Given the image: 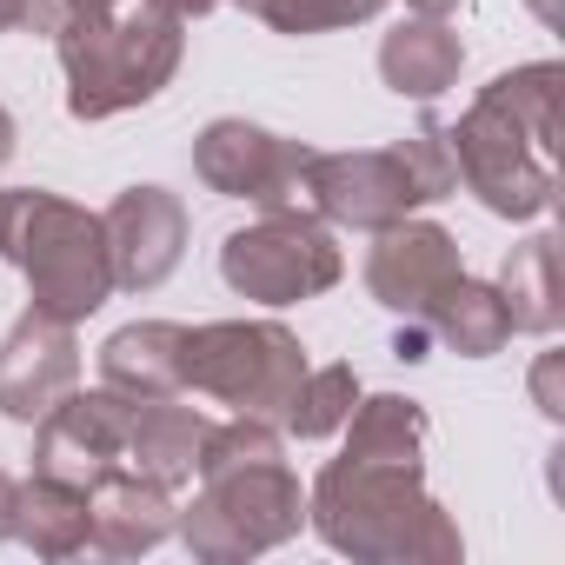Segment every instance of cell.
Segmentation results:
<instances>
[{
	"mask_svg": "<svg viewBox=\"0 0 565 565\" xmlns=\"http://www.w3.org/2000/svg\"><path fill=\"white\" fill-rule=\"evenodd\" d=\"M558 61H532L512 74H492L479 100L446 127L459 186L492 213V220H545L558 173Z\"/></svg>",
	"mask_w": 565,
	"mask_h": 565,
	"instance_id": "obj_1",
	"label": "cell"
},
{
	"mask_svg": "<svg viewBox=\"0 0 565 565\" xmlns=\"http://www.w3.org/2000/svg\"><path fill=\"white\" fill-rule=\"evenodd\" d=\"M307 525L360 565H459V519L426 492V466L327 459L307 486Z\"/></svg>",
	"mask_w": 565,
	"mask_h": 565,
	"instance_id": "obj_2",
	"label": "cell"
},
{
	"mask_svg": "<svg viewBox=\"0 0 565 565\" xmlns=\"http://www.w3.org/2000/svg\"><path fill=\"white\" fill-rule=\"evenodd\" d=\"M54 54L67 81V114L94 127L173 87L186 61V21L147 8V0H120V8H100V14H67L54 28Z\"/></svg>",
	"mask_w": 565,
	"mask_h": 565,
	"instance_id": "obj_3",
	"label": "cell"
},
{
	"mask_svg": "<svg viewBox=\"0 0 565 565\" xmlns=\"http://www.w3.org/2000/svg\"><path fill=\"white\" fill-rule=\"evenodd\" d=\"M0 259L28 279V307L47 320H94L114 300V259L100 213L47 193V186H0Z\"/></svg>",
	"mask_w": 565,
	"mask_h": 565,
	"instance_id": "obj_4",
	"label": "cell"
},
{
	"mask_svg": "<svg viewBox=\"0 0 565 565\" xmlns=\"http://www.w3.org/2000/svg\"><path fill=\"white\" fill-rule=\"evenodd\" d=\"M459 193V167L446 147V127L426 120L419 134L393 147H353V153H313L307 160V213L347 233H380L419 206H439Z\"/></svg>",
	"mask_w": 565,
	"mask_h": 565,
	"instance_id": "obj_5",
	"label": "cell"
},
{
	"mask_svg": "<svg viewBox=\"0 0 565 565\" xmlns=\"http://www.w3.org/2000/svg\"><path fill=\"white\" fill-rule=\"evenodd\" d=\"M300 525H307V486L287 459L200 472L193 505L173 512V539L206 565H246L273 545L300 539Z\"/></svg>",
	"mask_w": 565,
	"mask_h": 565,
	"instance_id": "obj_6",
	"label": "cell"
},
{
	"mask_svg": "<svg viewBox=\"0 0 565 565\" xmlns=\"http://www.w3.org/2000/svg\"><path fill=\"white\" fill-rule=\"evenodd\" d=\"M307 366L313 360H307L294 327H279V320H206V327H186L180 393H200L226 413L279 426L294 386L307 380Z\"/></svg>",
	"mask_w": 565,
	"mask_h": 565,
	"instance_id": "obj_7",
	"label": "cell"
},
{
	"mask_svg": "<svg viewBox=\"0 0 565 565\" xmlns=\"http://www.w3.org/2000/svg\"><path fill=\"white\" fill-rule=\"evenodd\" d=\"M347 273V246L333 239V226L320 213H259L253 226H233L220 239V279L226 294L253 300V307H300L340 287Z\"/></svg>",
	"mask_w": 565,
	"mask_h": 565,
	"instance_id": "obj_8",
	"label": "cell"
},
{
	"mask_svg": "<svg viewBox=\"0 0 565 565\" xmlns=\"http://www.w3.org/2000/svg\"><path fill=\"white\" fill-rule=\"evenodd\" d=\"M307 160L313 147L307 140H287V134H266L239 114H220L193 134V173L206 193L220 200H246L259 213H307Z\"/></svg>",
	"mask_w": 565,
	"mask_h": 565,
	"instance_id": "obj_9",
	"label": "cell"
},
{
	"mask_svg": "<svg viewBox=\"0 0 565 565\" xmlns=\"http://www.w3.org/2000/svg\"><path fill=\"white\" fill-rule=\"evenodd\" d=\"M127 426H134V399L114 386L94 393H67L61 406H47L34 419V472L67 479V486H94L100 472H114L127 459Z\"/></svg>",
	"mask_w": 565,
	"mask_h": 565,
	"instance_id": "obj_10",
	"label": "cell"
},
{
	"mask_svg": "<svg viewBox=\"0 0 565 565\" xmlns=\"http://www.w3.org/2000/svg\"><path fill=\"white\" fill-rule=\"evenodd\" d=\"M360 273H366V294H373L386 313H399V320H426L433 300L466 273V259H459V239H452L439 220L406 213V220H393V226L373 233Z\"/></svg>",
	"mask_w": 565,
	"mask_h": 565,
	"instance_id": "obj_11",
	"label": "cell"
},
{
	"mask_svg": "<svg viewBox=\"0 0 565 565\" xmlns=\"http://www.w3.org/2000/svg\"><path fill=\"white\" fill-rule=\"evenodd\" d=\"M107 259H114V294H153L186 259V200L167 186H127L100 213Z\"/></svg>",
	"mask_w": 565,
	"mask_h": 565,
	"instance_id": "obj_12",
	"label": "cell"
},
{
	"mask_svg": "<svg viewBox=\"0 0 565 565\" xmlns=\"http://www.w3.org/2000/svg\"><path fill=\"white\" fill-rule=\"evenodd\" d=\"M74 386H81V340H74V327L28 307L8 327V340H0V419L34 426Z\"/></svg>",
	"mask_w": 565,
	"mask_h": 565,
	"instance_id": "obj_13",
	"label": "cell"
},
{
	"mask_svg": "<svg viewBox=\"0 0 565 565\" xmlns=\"http://www.w3.org/2000/svg\"><path fill=\"white\" fill-rule=\"evenodd\" d=\"M173 492L140 479L127 459L87 486V552L100 558H140L173 539Z\"/></svg>",
	"mask_w": 565,
	"mask_h": 565,
	"instance_id": "obj_14",
	"label": "cell"
},
{
	"mask_svg": "<svg viewBox=\"0 0 565 565\" xmlns=\"http://www.w3.org/2000/svg\"><path fill=\"white\" fill-rule=\"evenodd\" d=\"M213 419L200 406H180V393L167 399H134V426H127V466L167 492L200 479V446H206Z\"/></svg>",
	"mask_w": 565,
	"mask_h": 565,
	"instance_id": "obj_15",
	"label": "cell"
},
{
	"mask_svg": "<svg viewBox=\"0 0 565 565\" xmlns=\"http://www.w3.org/2000/svg\"><path fill=\"white\" fill-rule=\"evenodd\" d=\"M466 74V41L452 34V21H433V14H406L386 41H380V81L386 94L399 100H439L452 94Z\"/></svg>",
	"mask_w": 565,
	"mask_h": 565,
	"instance_id": "obj_16",
	"label": "cell"
},
{
	"mask_svg": "<svg viewBox=\"0 0 565 565\" xmlns=\"http://www.w3.org/2000/svg\"><path fill=\"white\" fill-rule=\"evenodd\" d=\"M180 347H186V327H173V320H134V327L107 333V347H100V386H114L127 399H167V393H180Z\"/></svg>",
	"mask_w": 565,
	"mask_h": 565,
	"instance_id": "obj_17",
	"label": "cell"
},
{
	"mask_svg": "<svg viewBox=\"0 0 565 565\" xmlns=\"http://www.w3.org/2000/svg\"><path fill=\"white\" fill-rule=\"evenodd\" d=\"M426 333H433L446 353H459V360H492V353H505V347H512V313H505V300H499L492 279L459 273L452 287L433 300Z\"/></svg>",
	"mask_w": 565,
	"mask_h": 565,
	"instance_id": "obj_18",
	"label": "cell"
},
{
	"mask_svg": "<svg viewBox=\"0 0 565 565\" xmlns=\"http://www.w3.org/2000/svg\"><path fill=\"white\" fill-rule=\"evenodd\" d=\"M499 300L512 313V333H532V340H552L558 320H565V300H558V239L552 233H532L519 239L505 259H499Z\"/></svg>",
	"mask_w": 565,
	"mask_h": 565,
	"instance_id": "obj_19",
	"label": "cell"
},
{
	"mask_svg": "<svg viewBox=\"0 0 565 565\" xmlns=\"http://www.w3.org/2000/svg\"><path fill=\"white\" fill-rule=\"evenodd\" d=\"M14 539L34 552V558H81L87 552V492L67 486V479H47V472H28L21 479V519H14Z\"/></svg>",
	"mask_w": 565,
	"mask_h": 565,
	"instance_id": "obj_20",
	"label": "cell"
},
{
	"mask_svg": "<svg viewBox=\"0 0 565 565\" xmlns=\"http://www.w3.org/2000/svg\"><path fill=\"white\" fill-rule=\"evenodd\" d=\"M347 459H393V466H426V406L406 393H360L347 413Z\"/></svg>",
	"mask_w": 565,
	"mask_h": 565,
	"instance_id": "obj_21",
	"label": "cell"
},
{
	"mask_svg": "<svg viewBox=\"0 0 565 565\" xmlns=\"http://www.w3.org/2000/svg\"><path fill=\"white\" fill-rule=\"evenodd\" d=\"M360 373L347 366V360H333V366H307V380L294 386V399H287V419H279V433H294V439H333L340 426H347V413L360 406Z\"/></svg>",
	"mask_w": 565,
	"mask_h": 565,
	"instance_id": "obj_22",
	"label": "cell"
},
{
	"mask_svg": "<svg viewBox=\"0 0 565 565\" xmlns=\"http://www.w3.org/2000/svg\"><path fill=\"white\" fill-rule=\"evenodd\" d=\"M386 8H393V0H259V14H253V21H266L273 34L307 41V34L366 28V21H380Z\"/></svg>",
	"mask_w": 565,
	"mask_h": 565,
	"instance_id": "obj_23",
	"label": "cell"
},
{
	"mask_svg": "<svg viewBox=\"0 0 565 565\" xmlns=\"http://www.w3.org/2000/svg\"><path fill=\"white\" fill-rule=\"evenodd\" d=\"M14 519H21V479L0 472V545H14Z\"/></svg>",
	"mask_w": 565,
	"mask_h": 565,
	"instance_id": "obj_24",
	"label": "cell"
},
{
	"mask_svg": "<svg viewBox=\"0 0 565 565\" xmlns=\"http://www.w3.org/2000/svg\"><path fill=\"white\" fill-rule=\"evenodd\" d=\"M147 8H160V14H173V21L193 28V21H206L213 8H226V0H147Z\"/></svg>",
	"mask_w": 565,
	"mask_h": 565,
	"instance_id": "obj_25",
	"label": "cell"
},
{
	"mask_svg": "<svg viewBox=\"0 0 565 565\" xmlns=\"http://www.w3.org/2000/svg\"><path fill=\"white\" fill-rule=\"evenodd\" d=\"M532 393H539V413H545V419H558V413H565V399L552 393V353L539 360V373H532Z\"/></svg>",
	"mask_w": 565,
	"mask_h": 565,
	"instance_id": "obj_26",
	"label": "cell"
},
{
	"mask_svg": "<svg viewBox=\"0 0 565 565\" xmlns=\"http://www.w3.org/2000/svg\"><path fill=\"white\" fill-rule=\"evenodd\" d=\"M0 34H28V0H0Z\"/></svg>",
	"mask_w": 565,
	"mask_h": 565,
	"instance_id": "obj_27",
	"label": "cell"
},
{
	"mask_svg": "<svg viewBox=\"0 0 565 565\" xmlns=\"http://www.w3.org/2000/svg\"><path fill=\"white\" fill-rule=\"evenodd\" d=\"M406 14H433V21H452L459 0H406Z\"/></svg>",
	"mask_w": 565,
	"mask_h": 565,
	"instance_id": "obj_28",
	"label": "cell"
},
{
	"mask_svg": "<svg viewBox=\"0 0 565 565\" xmlns=\"http://www.w3.org/2000/svg\"><path fill=\"white\" fill-rule=\"evenodd\" d=\"M8 160H14V114L0 107V167H8Z\"/></svg>",
	"mask_w": 565,
	"mask_h": 565,
	"instance_id": "obj_29",
	"label": "cell"
},
{
	"mask_svg": "<svg viewBox=\"0 0 565 565\" xmlns=\"http://www.w3.org/2000/svg\"><path fill=\"white\" fill-rule=\"evenodd\" d=\"M67 14H100V8H120V0H61Z\"/></svg>",
	"mask_w": 565,
	"mask_h": 565,
	"instance_id": "obj_30",
	"label": "cell"
},
{
	"mask_svg": "<svg viewBox=\"0 0 565 565\" xmlns=\"http://www.w3.org/2000/svg\"><path fill=\"white\" fill-rule=\"evenodd\" d=\"M525 8H532V14H539L545 28H558V0H525Z\"/></svg>",
	"mask_w": 565,
	"mask_h": 565,
	"instance_id": "obj_31",
	"label": "cell"
},
{
	"mask_svg": "<svg viewBox=\"0 0 565 565\" xmlns=\"http://www.w3.org/2000/svg\"><path fill=\"white\" fill-rule=\"evenodd\" d=\"M233 8H239V14H259V0H233Z\"/></svg>",
	"mask_w": 565,
	"mask_h": 565,
	"instance_id": "obj_32",
	"label": "cell"
}]
</instances>
